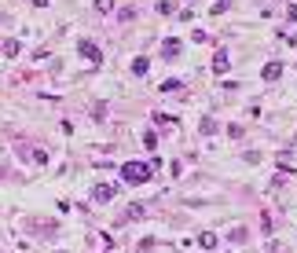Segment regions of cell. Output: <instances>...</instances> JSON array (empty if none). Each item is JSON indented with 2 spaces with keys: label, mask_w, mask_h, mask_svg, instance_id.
Listing matches in <instances>:
<instances>
[{
  "label": "cell",
  "mask_w": 297,
  "mask_h": 253,
  "mask_svg": "<svg viewBox=\"0 0 297 253\" xmlns=\"http://www.w3.org/2000/svg\"><path fill=\"white\" fill-rule=\"evenodd\" d=\"M154 169H158V162H139V158H132V162L121 165V180L129 187H143V184H151Z\"/></svg>",
  "instance_id": "obj_1"
},
{
  "label": "cell",
  "mask_w": 297,
  "mask_h": 253,
  "mask_svg": "<svg viewBox=\"0 0 297 253\" xmlns=\"http://www.w3.org/2000/svg\"><path fill=\"white\" fill-rule=\"evenodd\" d=\"M77 55L85 62H92V66H103V52H99V44H92V41H77Z\"/></svg>",
  "instance_id": "obj_2"
},
{
  "label": "cell",
  "mask_w": 297,
  "mask_h": 253,
  "mask_svg": "<svg viewBox=\"0 0 297 253\" xmlns=\"http://www.w3.org/2000/svg\"><path fill=\"white\" fill-rule=\"evenodd\" d=\"M209 70H213L216 77H224V74L231 70V52H228V48H216V52H213V62H209Z\"/></svg>",
  "instance_id": "obj_3"
},
{
  "label": "cell",
  "mask_w": 297,
  "mask_h": 253,
  "mask_svg": "<svg viewBox=\"0 0 297 253\" xmlns=\"http://www.w3.org/2000/svg\"><path fill=\"white\" fill-rule=\"evenodd\" d=\"M180 52H183V41L180 37H165V44H162V59H180Z\"/></svg>",
  "instance_id": "obj_4"
},
{
  "label": "cell",
  "mask_w": 297,
  "mask_h": 253,
  "mask_svg": "<svg viewBox=\"0 0 297 253\" xmlns=\"http://www.w3.org/2000/svg\"><path fill=\"white\" fill-rule=\"evenodd\" d=\"M92 198H96V202H114L118 198V187L114 184H96V187H92Z\"/></svg>",
  "instance_id": "obj_5"
},
{
  "label": "cell",
  "mask_w": 297,
  "mask_h": 253,
  "mask_svg": "<svg viewBox=\"0 0 297 253\" xmlns=\"http://www.w3.org/2000/svg\"><path fill=\"white\" fill-rule=\"evenodd\" d=\"M283 62H279V59H272V62H264V70H261V77H264V81H279V77H283Z\"/></svg>",
  "instance_id": "obj_6"
},
{
  "label": "cell",
  "mask_w": 297,
  "mask_h": 253,
  "mask_svg": "<svg viewBox=\"0 0 297 253\" xmlns=\"http://www.w3.org/2000/svg\"><path fill=\"white\" fill-rule=\"evenodd\" d=\"M147 70H151V59L147 55H136L132 59V77H147Z\"/></svg>",
  "instance_id": "obj_7"
},
{
  "label": "cell",
  "mask_w": 297,
  "mask_h": 253,
  "mask_svg": "<svg viewBox=\"0 0 297 253\" xmlns=\"http://www.w3.org/2000/svg\"><path fill=\"white\" fill-rule=\"evenodd\" d=\"M198 246H202V249H216V246H220L216 231H202V235H198Z\"/></svg>",
  "instance_id": "obj_8"
},
{
  "label": "cell",
  "mask_w": 297,
  "mask_h": 253,
  "mask_svg": "<svg viewBox=\"0 0 297 253\" xmlns=\"http://www.w3.org/2000/svg\"><path fill=\"white\" fill-rule=\"evenodd\" d=\"M0 52H4L8 59H15V55H19V52H22V44H19V41H11V37H8V41H0Z\"/></svg>",
  "instance_id": "obj_9"
},
{
  "label": "cell",
  "mask_w": 297,
  "mask_h": 253,
  "mask_svg": "<svg viewBox=\"0 0 297 253\" xmlns=\"http://www.w3.org/2000/svg\"><path fill=\"white\" fill-rule=\"evenodd\" d=\"M143 213H147V205H139V202H132L129 209H125V220H143Z\"/></svg>",
  "instance_id": "obj_10"
},
{
  "label": "cell",
  "mask_w": 297,
  "mask_h": 253,
  "mask_svg": "<svg viewBox=\"0 0 297 253\" xmlns=\"http://www.w3.org/2000/svg\"><path fill=\"white\" fill-rule=\"evenodd\" d=\"M198 132H202V136H213V132H216V121H213V118L206 114V118L198 121Z\"/></svg>",
  "instance_id": "obj_11"
},
{
  "label": "cell",
  "mask_w": 297,
  "mask_h": 253,
  "mask_svg": "<svg viewBox=\"0 0 297 253\" xmlns=\"http://www.w3.org/2000/svg\"><path fill=\"white\" fill-rule=\"evenodd\" d=\"M29 162H37V165H48V151H44V147H33V151H29Z\"/></svg>",
  "instance_id": "obj_12"
},
{
  "label": "cell",
  "mask_w": 297,
  "mask_h": 253,
  "mask_svg": "<svg viewBox=\"0 0 297 253\" xmlns=\"http://www.w3.org/2000/svg\"><path fill=\"white\" fill-rule=\"evenodd\" d=\"M180 88H183L180 77H169V81H162V92H180Z\"/></svg>",
  "instance_id": "obj_13"
},
{
  "label": "cell",
  "mask_w": 297,
  "mask_h": 253,
  "mask_svg": "<svg viewBox=\"0 0 297 253\" xmlns=\"http://www.w3.org/2000/svg\"><path fill=\"white\" fill-rule=\"evenodd\" d=\"M224 11H231V0H216V4H213V15H224Z\"/></svg>",
  "instance_id": "obj_14"
},
{
  "label": "cell",
  "mask_w": 297,
  "mask_h": 253,
  "mask_svg": "<svg viewBox=\"0 0 297 253\" xmlns=\"http://www.w3.org/2000/svg\"><path fill=\"white\" fill-rule=\"evenodd\" d=\"M96 11L106 15V11H114V0H96Z\"/></svg>",
  "instance_id": "obj_15"
},
{
  "label": "cell",
  "mask_w": 297,
  "mask_h": 253,
  "mask_svg": "<svg viewBox=\"0 0 297 253\" xmlns=\"http://www.w3.org/2000/svg\"><path fill=\"white\" fill-rule=\"evenodd\" d=\"M191 41H195V44H209V33H206V29H195Z\"/></svg>",
  "instance_id": "obj_16"
},
{
  "label": "cell",
  "mask_w": 297,
  "mask_h": 253,
  "mask_svg": "<svg viewBox=\"0 0 297 253\" xmlns=\"http://www.w3.org/2000/svg\"><path fill=\"white\" fill-rule=\"evenodd\" d=\"M143 147L154 151V147H158V136H154V132H143Z\"/></svg>",
  "instance_id": "obj_17"
},
{
  "label": "cell",
  "mask_w": 297,
  "mask_h": 253,
  "mask_svg": "<svg viewBox=\"0 0 297 253\" xmlns=\"http://www.w3.org/2000/svg\"><path fill=\"white\" fill-rule=\"evenodd\" d=\"M228 136L231 139H242V125H228Z\"/></svg>",
  "instance_id": "obj_18"
},
{
  "label": "cell",
  "mask_w": 297,
  "mask_h": 253,
  "mask_svg": "<svg viewBox=\"0 0 297 253\" xmlns=\"http://www.w3.org/2000/svg\"><path fill=\"white\" fill-rule=\"evenodd\" d=\"M158 15H173V4H169V0H158Z\"/></svg>",
  "instance_id": "obj_19"
},
{
  "label": "cell",
  "mask_w": 297,
  "mask_h": 253,
  "mask_svg": "<svg viewBox=\"0 0 297 253\" xmlns=\"http://www.w3.org/2000/svg\"><path fill=\"white\" fill-rule=\"evenodd\" d=\"M154 121L158 125H176V118H169V114H154Z\"/></svg>",
  "instance_id": "obj_20"
},
{
  "label": "cell",
  "mask_w": 297,
  "mask_h": 253,
  "mask_svg": "<svg viewBox=\"0 0 297 253\" xmlns=\"http://www.w3.org/2000/svg\"><path fill=\"white\" fill-rule=\"evenodd\" d=\"M286 22H297V4H290V8H286Z\"/></svg>",
  "instance_id": "obj_21"
},
{
  "label": "cell",
  "mask_w": 297,
  "mask_h": 253,
  "mask_svg": "<svg viewBox=\"0 0 297 253\" xmlns=\"http://www.w3.org/2000/svg\"><path fill=\"white\" fill-rule=\"evenodd\" d=\"M33 8H48V0H33Z\"/></svg>",
  "instance_id": "obj_22"
},
{
  "label": "cell",
  "mask_w": 297,
  "mask_h": 253,
  "mask_svg": "<svg viewBox=\"0 0 297 253\" xmlns=\"http://www.w3.org/2000/svg\"><path fill=\"white\" fill-rule=\"evenodd\" d=\"M4 172H8V165H4V162H0V176H4Z\"/></svg>",
  "instance_id": "obj_23"
}]
</instances>
